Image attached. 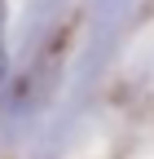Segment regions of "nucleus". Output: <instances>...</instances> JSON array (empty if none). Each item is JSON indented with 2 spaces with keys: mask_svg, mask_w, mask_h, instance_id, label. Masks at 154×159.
<instances>
[{
  "mask_svg": "<svg viewBox=\"0 0 154 159\" xmlns=\"http://www.w3.org/2000/svg\"><path fill=\"white\" fill-rule=\"evenodd\" d=\"M9 71V49H5V0H0V80Z\"/></svg>",
  "mask_w": 154,
  "mask_h": 159,
  "instance_id": "f257e3e1",
  "label": "nucleus"
}]
</instances>
